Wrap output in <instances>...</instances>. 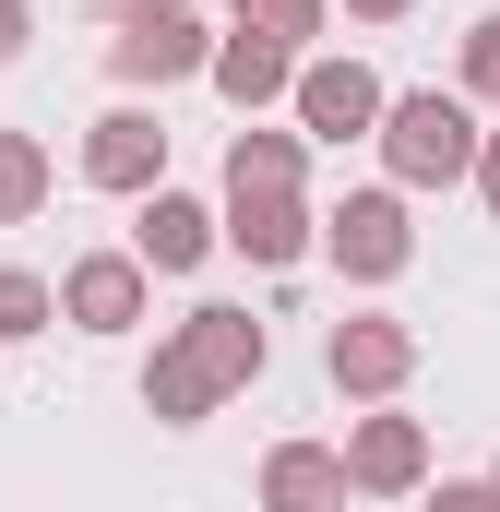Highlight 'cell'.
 I'll return each mask as SVG.
<instances>
[{
	"label": "cell",
	"instance_id": "1",
	"mask_svg": "<svg viewBox=\"0 0 500 512\" xmlns=\"http://www.w3.org/2000/svg\"><path fill=\"white\" fill-rule=\"evenodd\" d=\"M262 358H274V334L227 310V298H203V310H179L167 334H155V358H143V417L155 429H203L227 393L262 382Z\"/></svg>",
	"mask_w": 500,
	"mask_h": 512
},
{
	"label": "cell",
	"instance_id": "2",
	"mask_svg": "<svg viewBox=\"0 0 500 512\" xmlns=\"http://www.w3.org/2000/svg\"><path fill=\"white\" fill-rule=\"evenodd\" d=\"M477 155H489V131H477V96L453 84H417V96H393L381 108V167H393V191H453V179H477Z\"/></svg>",
	"mask_w": 500,
	"mask_h": 512
},
{
	"label": "cell",
	"instance_id": "3",
	"mask_svg": "<svg viewBox=\"0 0 500 512\" xmlns=\"http://www.w3.org/2000/svg\"><path fill=\"white\" fill-rule=\"evenodd\" d=\"M322 262L346 274V286H393L405 262H417V215H405V191L381 179V191H346L334 215H322Z\"/></svg>",
	"mask_w": 500,
	"mask_h": 512
},
{
	"label": "cell",
	"instance_id": "4",
	"mask_svg": "<svg viewBox=\"0 0 500 512\" xmlns=\"http://www.w3.org/2000/svg\"><path fill=\"white\" fill-rule=\"evenodd\" d=\"M322 370H334V393H358V405H393V393L417 382V322H393V310H346V322L322 334Z\"/></svg>",
	"mask_w": 500,
	"mask_h": 512
},
{
	"label": "cell",
	"instance_id": "5",
	"mask_svg": "<svg viewBox=\"0 0 500 512\" xmlns=\"http://www.w3.org/2000/svg\"><path fill=\"white\" fill-rule=\"evenodd\" d=\"M298 131L310 143H381V108H393V84H381L370 60H298Z\"/></svg>",
	"mask_w": 500,
	"mask_h": 512
},
{
	"label": "cell",
	"instance_id": "6",
	"mask_svg": "<svg viewBox=\"0 0 500 512\" xmlns=\"http://www.w3.org/2000/svg\"><path fill=\"white\" fill-rule=\"evenodd\" d=\"M84 191H120V203L167 191V120H155L143 96H120L108 120L84 131Z\"/></svg>",
	"mask_w": 500,
	"mask_h": 512
},
{
	"label": "cell",
	"instance_id": "7",
	"mask_svg": "<svg viewBox=\"0 0 500 512\" xmlns=\"http://www.w3.org/2000/svg\"><path fill=\"white\" fill-rule=\"evenodd\" d=\"M108 72H120V96H167V84L215 72V36H203V12H155V24L108 36Z\"/></svg>",
	"mask_w": 500,
	"mask_h": 512
},
{
	"label": "cell",
	"instance_id": "8",
	"mask_svg": "<svg viewBox=\"0 0 500 512\" xmlns=\"http://www.w3.org/2000/svg\"><path fill=\"white\" fill-rule=\"evenodd\" d=\"M215 251H227V203H203V191H143V215H131V262H143V274H203Z\"/></svg>",
	"mask_w": 500,
	"mask_h": 512
},
{
	"label": "cell",
	"instance_id": "9",
	"mask_svg": "<svg viewBox=\"0 0 500 512\" xmlns=\"http://www.w3.org/2000/svg\"><path fill=\"white\" fill-rule=\"evenodd\" d=\"M346 477H358V501H417V489H429V417L370 405V417L346 429Z\"/></svg>",
	"mask_w": 500,
	"mask_h": 512
},
{
	"label": "cell",
	"instance_id": "10",
	"mask_svg": "<svg viewBox=\"0 0 500 512\" xmlns=\"http://www.w3.org/2000/svg\"><path fill=\"white\" fill-rule=\"evenodd\" d=\"M143 298H155V274H143L131 251L60 262V322H72V334H131V322H143Z\"/></svg>",
	"mask_w": 500,
	"mask_h": 512
},
{
	"label": "cell",
	"instance_id": "11",
	"mask_svg": "<svg viewBox=\"0 0 500 512\" xmlns=\"http://www.w3.org/2000/svg\"><path fill=\"white\" fill-rule=\"evenodd\" d=\"M227 251L262 262V274H298V262L322 251V215H310V191H239V203H227Z\"/></svg>",
	"mask_w": 500,
	"mask_h": 512
},
{
	"label": "cell",
	"instance_id": "12",
	"mask_svg": "<svg viewBox=\"0 0 500 512\" xmlns=\"http://www.w3.org/2000/svg\"><path fill=\"white\" fill-rule=\"evenodd\" d=\"M358 477H346V441H274L262 453V512H346Z\"/></svg>",
	"mask_w": 500,
	"mask_h": 512
},
{
	"label": "cell",
	"instance_id": "13",
	"mask_svg": "<svg viewBox=\"0 0 500 512\" xmlns=\"http://www.w3.org/2000/svg\"><path fill=\"white\" fill-rule=\"evenodd\" d=\"M203 84H215V96H227L239 120H262V108H286V96H298V48H274V36H239V24H227V36H215V72H203Z\"/></svg>",
	"mask_w": 500,
	"mask_h": 512
},
{
	"label": "cell",
	"instance_id": "14",
	"mask_svg": "<svg viewBox=\"0 0 500 512\" xmlns=\"http://www.w3.org/2000/svg\"><path fill=\"white\" fill-rule=\"evenodd\" d=\"M298 179H310V131H262V120L227 131V203L239 191H298Z\"/></svg>",
	"mask_w": 500,
	"mask_h": 512
},
{
	"label": "cell",
	"instance_id": "15",
	"mask_svg": "<svg viewBox=\"0 0 500 512\" xmlns=\"http://www.w3.org/2000/svg\"><path fill=\"white\" fill-rule=\"evenodd\" d=\"M48 191H60L48 143H36V131H0V227H36V215H48Z\"/></svg>",
	"mask_w": 500,
	"mask_h": 512
},
{
	"label": "cell",
	"instance_id": "16",
	"mask_svg": "<svg viewBox=\"0 0 500 512\" xmlns=\"http://www.w3.org/2000/svg\"><path fill=\"white\" fill-rule=\"evenodd\" d=\"M36 334H60V286L24 274V262H0V346H36Z\"/></svg>",
	"mask_w": 500,
	"mask_h": 512
},
{
	"label": "cell",
	"instance_id": "17",
	"mask_svg": "<svg viewBox=\"0 0 500 512\" xmlns=\"http://www.w3.org/2000/svg\"><path fill=\"white\" fill-rule=\"evenodd\" d=\"M322 12H334V0H227V24H239V36H274V48H310Z\"/></svg>",
	"mask_w": 500,
	"mask_h": 512
},
{
	"label": "cell",
	"instance_id": "18",
	"mask_svg": "<svg viewBox=\"0 0 500 512\" xmlns=\"http://www.w3.org/2000/svg\"><path fill=\"white\" fill-rule=\"evenodd\" d=\"M465 96H500V12L465 24Z\"/></svg>",
	"mask_w": 500,
	"mask_h": 512
},
{
	"label": "cell",
	"instance_id": "19",
	"mask_svg": "<svg viewBox=\"0 0 500 512\" xmlns=\"http://www.w3.org/2000/svg\"><path fill=\"white\" fill-rule=\"evenodd\" d=\"M429 512H500V477H441Z\"/></svg>",
	"mask_w": 500,
	"mask_h": 512
},
{
	"label": "cell",
	"instance_id": "20",
	"mask_svg": "<svg viewBox=\"0 0 500 512\" xmlns=\"http://www.w3.org/2000/svg\"><path fill=\"white\" fill-rule=\"evenodd\" d=\"M24 36H36V0H0V72L24 60Z\"/></svg>",
	"mask_w": 500,
	"mask_h": 512
},
{
	"label": "cell",
	"instance_id": "21",
	"mask_svg": "<svg viewBox=\"0 0 500 512\" xmlns=\"http://www.w3.org/2000/svg\"><path fill=\"white\" fill-rule=\"evenodd\" d=\"M155 12H191V0H96V24H155Z\"/></svg>",
	"mask_w": 500,
	"mask_h": 512
},
{
	"label": "cell",
	"instance_id": "22",
	"mask_svg": "<svg viewBox=\"0 0 500 512\" xmlns=\"http://www.w3.org/2000/svg\"><path fill=\"white\" fill-rule=\"evenodd\" d=\"M477 203H489V227H500V131H489V155H477Z\"/></svg>",
	"mask_w": 500,
	"mask_h": 512
},
{
	"label": "cell",
	"instance_id": "23",
	"mask_svg": "<svg viewBox=\"0 0 500 512\" xmlns=\"http://www.w3.org/2000/svg\"><path fill=\"white\" fill-rule=\"evenodd\" d=\"M346 12H358V24H405L417 0H346Z\"/></svg>",
	"mask_w": 500,
	"mask_h": 512
},
{
	"label": "cell",
	"instance_id": "24",
	"mask_svg": "<svg viewBox=\"0 0 500 512\" xmlns=\"http://www.w3.org/2000/svg\"><path fill=\"white\" fill-rule=\"evenodd\" d=\"M489 477H500V465H489Z\"/></svg>",
	"mask_w": 500,
	"mask_h": 512
}]
</instances>
